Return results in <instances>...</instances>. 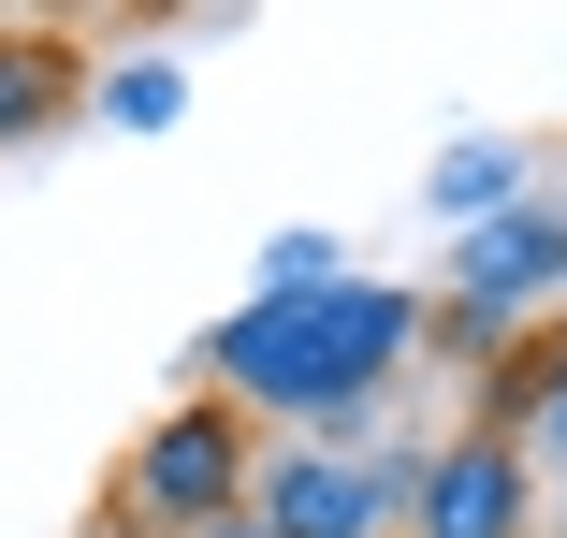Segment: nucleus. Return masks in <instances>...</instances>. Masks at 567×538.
<instances>
[{
	"label": "nucleus",
	"instance_id": "f257e3e1",
	"mask_svg": "<svg viewBox=\"0 0 567 538\" xmlns=\"http://www.w3.org/2000/svg\"><path fill=\"white\" fill-rule=\"evenodd\" d=\"M408 350H422V291H393V277H334L306 306H262L248 291L234 320L189 335V393L248 407V422H291L306 452H364Z\"/></svg>",
	"mask_w": 567,
	"mask_h": 538
},
{
	"label": "nucleus",
	"instance_id": "f03ea898",
	"mask_svg": "<svg viewBox=\"0 0 567 538\" xmlns=\"http://www.w3.org/2000/svg\"><path fill=\"white\" fill-rule=\"evenodd\" d=\"M553 306H567V189H524L509 219L451 234V306H422V350H451L481 379L509 335H538Z\"/></svg>",
	"mask_w": 567,
	"mask_h": 538
},
{
	"label": "nucleus",
	"instance_id": "7ed1b4c3",
	"mask_svg": "<svg viewBox=\"0 0 567 538\" xmlns=\"http://www.w3.org/2000/svg\"><path fill=\"white\" fill-rule=\"evenodd\" d=\"M248 452H262L248 407H218V393L161 407L117 452V480H102V538H204V524H234L248 509Z\"/></svg>",
	"mask_w": 567,
	"mask_h": 538
},
{
	"label": "nucleus",
	"instance_id": "20e7f679",
	"mask_svg": "<svg viewBox=\"0 0 567 538\" xmlns=\"http://www.w3.org/2000/svg\"><path fill=\"white\" fill-rule=\"evenodd\" d=\"M509 524H538V466L509 437H481V422L422 437V480H408L393 538H509Z\"/></svg>",
	"mask_w": 567,
	"mask_h": 538
},
{
	"label": "nucleus",
	"instance_id": "39448f33",
	"mask_svg": "<svg viewBox=\"0 0 567 538\" xmlns=\"http://www.w3.org/2000/svg\"><path fill=\"white\" fill-rule=\"evenodd\" d=\"M234 524H262V538H393L364 452H306V437L248 452V509H234Z\"/></svg>",
	"mask_w": 567,
	"mask_h": 538
},
{
	"label": "nucleus",
	"instance_id": "423d86ee",
	"mask_svg": "<svg viewBox=\"0 0 567 538\" xmlns=\"http://www.w3.org/2000/svg\"><path fill=\"white\" fill-rule=\"evenodd\" d=\"M59 117H87V44L0 15V146H44Z\"/></svg>",
	"mask_w": 567,
	"mask_h": 538
},
{
	"label": "nucleus",
	"instance_id": "0eeeda50",
	"mask_svg": "<svg viewBox=\"0 0 567 538\" xmlns=\"http://www.w3.org/2000/svg\"><path fill=\"white\" fill-rule=\"evenodd\" d=\"M524 189H538V161H524L509 132H451V146H436V175H422V219L481 234V219H509Z\"/></svg>",
	"mask_w": 567,
	"mask_h": 538
},
{
	"label": "nucleus",
	"instance_id": "6e6552de",
	"mask_svg": "<svg viewBox=\"0 0 567 538\" xmlns=\"http://www.w3.org/2000/svg\"><path fill=\"white\" fill-rule=\"evenodd\" d=\"M553 393H567V320H538V335H509V350L481 364V437H524Z\"/></svg>",
	"mask_w": 567,
	"mask_h": 538
},
{
	"label": "nucleus",
	"instance_id": "1a4fd4ad",
	"mask_svg": "<svg viewBox=\"0 0 567 538\" xmlns=\"http://www.w3.org/2000/svg\"><path fill=\"white\" fill-rule=\"evenodd\" d=\"M87 117H102V132H175V117H189V59H161V44L102 59V73H87Z\"/></svg>",
	"mask_w": 567,
	"mask_h": 538
},
{
	"label": "nucleus",
	"instance_id": "9d476101",
	"mask_svg": "<svg viewBox=\"0 0 567 538\" xmlns=\"http://www.w3.org/2000/svg\"><path fill=\"white\" fill-rule=\"evenodd\" d=\"M334 277H364L334 234H262V306H306V291H334Z\"/></svg>",
	"mask_w": 567,
	"mask_h": 538
},
{
	"label": "nucleus",
	"instance_id": "9b49d317",
	"mask_svg": "<svg viewBox=\"0 0 567 538\" xmlns=\"http://www.w3.org/2000/svg\"><path fill=\"white\" fill-rule=\"evenodd\" d=\"M509 452H524V466H567V393H553V407L524 422V437H509Z\"/></svg>",
	"mask_w": 567,
	"mask_h": 538
},
{
	"label": "nucleus",
	"instance_id": "f8f14e48",
	"mask_svg": "<svg viewBox=\"0 0 567 538\" xmlns=\"http://www.w3.org/2000/svg\"><path fill=\"white\" fill-rule=\"evenodd\" d=\"M204 538H262V524H204Z\"/></svg>",
	"mask_w": 567,
	"mask_h": 538
},
{
	"label": "nucleus",
	"instance_id": "ddd939ff",
	"mask_svg": "<svg viewBox=\"0 0 567 538\" xmlns=\"http://www.w3.org/2000/svg\"><path fill=\"white\" fill-rule=\"evenodd\" d=\"M509 538H567V524H509Z\"/></svg>",
	"mask_w": 567,
	"mask_h": 538
}]
</instances>
